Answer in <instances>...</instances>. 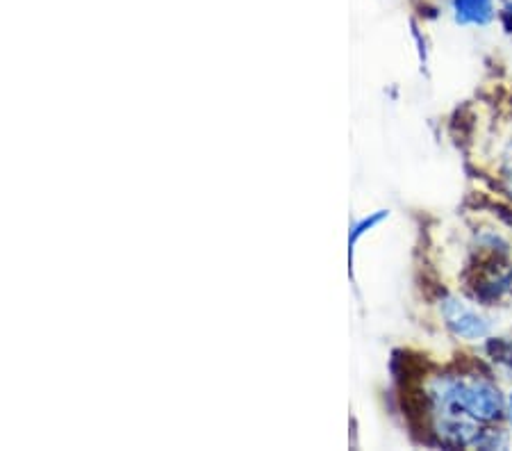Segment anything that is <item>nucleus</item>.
<instances>
[{
  "label": "nucleus",
  "instance_id": "nucleus-1",
  "mask_svg": "<svg viewBox=\"0 0 512 451\" xmlns=\"http://www.w3.org/2000/svg\"><path fill=\"white\" fill-rule=\"evenodd\" d=\"M442 317L444 324L449 326V331L456 335V338H462L467 342H476L483 340L490 335V319H487L481 310L472 303H467L465 299L460 297H447L442 301Z\"/></svg>",
  "mask_w": 512,
  "mask_h": 451
},
{
  "label": "nucleus",
  "instance_id": "nucleus-2",
  "mask_svg": "<svg viewBox=\"0 0 512 451\" xmlns=\"http://www.w3.org/2000/svg\"><path fill=\"white\" fill-rule=\"evenodd\" d=\"M451 12L460 26H490L494 0H451Z\"/></svg>",
  "mask_w": 512,
  "mask_h": 451
},
{
  "label": "nucleus",
  "instance_id": "nucleus-3",
  "mask_svg": "<svg viewBox=\"0 0 512 451\" xmlns=\"http://www.w3.org/2000/svg\"><path fill=\"white\" fill-rule=\"evenodd\" d=\"M503 183H506V190L512 196V144L503 153Z\"/></svg>",
  "mask_w": 512,
  "mask_h": 451
},
{
  "label": "nucleus",
  "instance_id": "nucleus-4",
  "mask_svg": "<svg viewBox=\"0 0 512 451\" xmlns=\"http://www.w3.org/2000/svg\"><path fill=\"white\" fill-rule=\"evenodd\" d=\"M503 5H506V10H508V14H512V0H501Z\"/></svg>",
  "mask_w": 512,
  "mask_h": 451
},
{
  "label": "nucleus",
  "instance_id": "nucleus-5",
  "mask_svg": "<svg viewBox=\"0 0 512 451\" xmlns=\"http://www.w3.org/2000/svg\"><path fill=\"white\" fill-rule=\"evenodd\" d=\"M510 422H512V395H510Z\"/></svg>",
  "mask_w": 512,
  "mask_h": 451
}]
</instances>
